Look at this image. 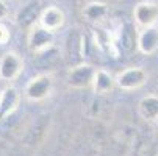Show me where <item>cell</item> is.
Segmentation results:
<instances>
[{
    "mask_svg": "<svg viewBox=\"0 0 158 156\" xmlns=\"http://www.w3.org/2000/svg\"><path fill=\"white\" fill-rule=\"evenodd\" d=\"M133 20L141 30L155 27L158 20V5L153 2H141L133 10Z\"/></svg>",
    "mask_w": 158,
    "mask_h": 156,
    "instance_id": "obj_6",
    "label": "cell"
},
{
    "mask_svg": "<svg viewBox=\"0 0 158 156\" xmlns=\"http://www.w3.org/2000/svg\"><path fill=\"white\" fill-rule=\"evenodd\" d=\"M22 69H24V61L17 53L8 52L0 58V80L2 81L16 80L20 75Z\"/></svg>",
    "mask_w": 158,
    "mask_h": 156,
    "instance_id": "obj_7",
    "label": "cell"
},
{
    "mask_svg": "<svg viewBox=\"0 0 158 156\" xmlns=\"http://www.w3.org/2000/svg\"><path fill=\"white\" fill-rule=\"evenodd\" d=\"M85 56V36L77 30H71L66 38V59L69 61L71 67L83 64Z\"/></svg>",
    "mask_w": 158,
    "mask_h": 156,
    "instance_id": "obj_3",
    "label": "cell"
},
{
    "mask_svg": "<svg viewBox=\"0 0 158 156\" xmlns=\"http://www.w3.org/2000/svg\"><path fill=\"white\" fill-rule=\"evenodd\" d=\"M10 39H11L10 28L3 24V22H0V46H5V44H8Z\"/></svg>",
    "mask_w": 158,
    "mask_h": 156,
    "instance_id": "obj_16",
    "label": "cell"
},
{
    "mask_svg": "<svg viewBox=\"0 0 158 156\" xmlns=\"http://www.w3.org/2000/svg\"><path fill=\"white\" fill-rule=\"evenodd\" d=\"M20 103V94L16 87L6 86L0 91V120L10 117Z\"/></svg>",
    "mask_w": 158,
    "mask_h": 156,
    "instance_id": "obj_9",
    "label": "cell"
},
{
    "mask_svg": "<svg viewBox=\"0 0 158 156\" xmlns=\"http://www.w3.org/2000/svg\"><path fill=\"white\" fill-rule=\"evenodd\" d=\"M83 16L91 24H99L108 16V6L102 2H89L83 8Z\"/></svg>",
    "mask_w": 158,
    "mask_h": 156,
    "instance_id": "obj_14",
    "label": "cell"
},
{
    "mask_svg": "<svg viewBox=\"0 0 158 156\" xmlns=\"http://www.w3.org/2000/svg\"><path fill=\"white\" fill-rule=\"evenodd\" d=\"M138 34L136 28L131 24H125L121 28V47L125 52H131L135 49H138Z\"/></svg>",
    "mask_w": 158,
    "mask_h": 156,
    "instance_id": "obj_15",
    "label": "cell"
},
{
    "mask_svg": "<svg viewBox=\"0 0 158 156\" xmlns=\"http://www.w3.org/2000/svg\"><path fill=\"white\" fill-rule=\"evenodd\" d=\"M42 10L44 8L39 6V3L36 2V0H30V2L25 6H22V10L17 13L16 24L20 28H24V30L28 31L30 28H33L35 25L39 24V17H41Z\"/></svg>",
    "mask_w": 158,
    "mask_h": 156,
    "instance_id": "obj_8",
    "label": "cell"
},
{
    "mask_svg": "<svg viewBox=\"0 0 158 156\" xmlns=\"http://www.w3.org/2000/svg\"><path fill=\"white\" fill-rule=\"evenodd\" d=\"M139 116L147 122H158V95H146L138 105Z\"/></svg>",
    "mask_w": 158,
    "mask_h": 156,
    "instance_id": "obj_13",
    "label": "cell"
},
{
    "mask_svg": "<svg viewBox=\"0 0 158 156\" xmlns=\"http://www.w3.org/2000/svg\"><path fill=\"white\" fill-rule=\"evenodd\" d=\"M8 14H10V10L5 3V0H0V22H2L5 17H8Z\"/></svg>",
    "mask_w": 158,
    "mask_h": 156,
    "instance_id": "obj_17",
    "label": "cell"
},
{
    "mask_svg": "<svg viewBox=\"0 0 158 156\" xmlns=\"http://www.w3.org/2000/svg\"><path fill=\"white\" fill-rule=\"evenodd\" d=\"M96 75V69L91 64H78L69 69L67 72V84L74 89H86L89 86H93Z\"/></svg>",
    "mask_w": 158,
    "mask_h": 156,
    "instance_id": "obj_4",
    "label": "cell"
},
{
    "mask_svg": "<svg viewBox=\"0 0 158 156\" xmlns=\"http://www.w3.org/2000/svg\"><path fill=\"white\" fill-rule=\"evenodd\" d=\"M55 42V33L49 31L42 25H35L33 28L28 30L27 34V46L31 53H44L47 52Z\"/></svg>",
    "mask_w": 158,
    "mask_h": 156,
    "instance_id": "obj_2",
    "label": "cell"
},
{
    "mask_svg": "<svg viewBox=\"0 0 158 156\" xmlns=\"http://www.w3.org/2000/svg\"><path fill=\"white\" fill-rule=\"evenodd\" d=\"M118 86L116 77H113L108 70L105 69H97L93 81V89L96 94H108Z\"/></svg>",
    "mask_w": 158,
    "mask_h": 156,
    "instance_id": "obj_12",
    "label": "cell"
},
{
    "mask_svg": "<svg viewBox=\"0 0 158 156\" xmlns=\"http://www.w3.org/2000/svg\"><path fill=\"white\" fill-rule=\"evenodd\" d=\"M138 50L143 55H153L158 50V28H143L138 34Z\"/></svg>",
    "mask_w": 158,
    "mask_h": 156,
    "instance_id": "obj_11",
    "label": "cell"
},
{
    "mask_svg": "<svg viewBox=\"0 0 158 156\" xmlns=\"http://www.w3.org/2000/svg\"><path fill=\"white\" fill-rule=\"evenodd\" d=\"M146 81H147V74L141 67H128V69L119 72L116 77L118 87L124 89V91L139 89L146 84Z\"/></svg>",
    "mask_w": 158,
    "mask_h": 156,
    "instance_id": "obj_5",
    "label": "cell"
},
{
    "mask_svg": "<svg viewBox=\"0 0 158 156\" xmlns=\"http://www.w3.org/2000/svg\"><path fill=\"white\" fill-rule=\"evenodd\" d=\"M156 126H158V122H156Z\"/></svg>",
    "mask_w": 158,
    "mask_h": 156,
    "instance_id": "obj_18",
    "label": "cell"
},
{
    "mask_svg": "<svg viewBox=\"0 0 158 156\" xmlns=\"http://www.w3.org/2000/svg\"><path fill=\"white\" fill-rule=\"evenodd\" d=\"M53 91V80L49 74H39L36 77H33L25 89H24V95L30 100V102H41L46 100Z\"/></svg>",
    "mask_w": 158,
    "mask_h": 156,
    "instance_id": "obj_1",
    "label": "cell"
},
{
    "mask_svg": "<svg viewBox=\"0 0 158 156\" xmlns=\"http://www.w3.org/2000/svg\"><path fill=\"white\" fill-rule=\"evenodd\" d=\"M66 22V16L63 13L61 8L58 6H47L44 8L39 17V25H42L44 28H47L49 31H58L60 28H63Z\"/></svg>",
    "mask_w": 158,
    "mask_h": 156,
    "instance_id": "obj_10",
    "label": "cell"
}]
</instances>
